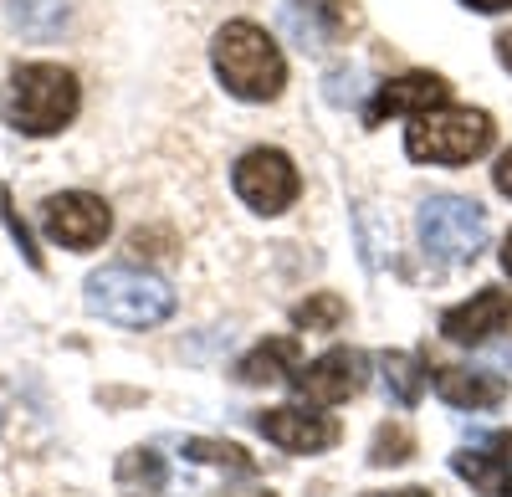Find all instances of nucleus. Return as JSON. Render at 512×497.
Returning a JSON list of instances; mask_svg holds the SVG:
<instances>
[{"mask_svg": "<svg viewBox=\"0 0 512 497\" xmlns=\"http://www.w3.org/2000/svg\"><path fill=\"white\" fill-rule=\"evenodd\" d=\"M118 492L123 497H159L164 482H169V467L154 446H134V451H123L118 457V472H113Z\"/></svg>", "mask_w": 512, "mask_h": 497, "instance_id": "nucleus-15", "label": "nucleus"}, {"mask_svg": "<svg viewBox=\"0 0 512 497\" xmlns=\"http://www.w3.org/2000/svg\"><path fill=\"white\" fill-rule=\"evenodd\" d=\"M185 457H190V462H205V467H231V472H256V462L246 457V451H241L236 441H205V436H195V441H185Z\"/></svg>", "mask_w": 512, "mask_h": 497, "instance_id": "nucleus-19", "label": "nucleus"}, {"mask_svg": "<svg viewBox=\"0 0 512 497\" xmlns=\"http://www.w3.org/2000/svg\"><path fill=\"white\" fill-rule=\"evenodd\" d=\"M0 226L11 231V241H16V252L26 257V267H36L41 272V252H36V236H31V226L16 216V205H11V190L0 185Z\"/></svg>", "mask_w": 512, "mask_h": 497, "instance_id": "nucleus-21", "label": "nucleus"}, {"mask_svg": "<svg viewBox=\"0 0 512 497\" xmlns=\"http://www.w3.org/2000/svg\"><path fill=\"white\" fill-rule=\"evenodd\" d=\"M379 369H384V390H390L395 405H415L425 395V385H431V364L420 354H384Z\"/></svg>", "mask_w": 512, "mask_h": 497, "instance_id": "nucleus-17", "label": "nucleus"}, {"mask_svg": "<svg viewBox=\"0 0 512 497\" xmlns=\"http://www.w3.org/2000/svg\"><path fill=\"white\" fill-rule=\"evenodd\" d=\"M77 103H82V88L77 77L57 62H26L11 72L6 93H0V113H6L11 129L31 134V139H47L57 129L77 118Z\"/></svg>", "mask_w": 512, "mask_h": 497, "instance_id": "nucleus-2", "label": "nucleus"}, {"mask_svg": "<svg viewBox=\"0 0 512 497\" xmlns=\"http://www.w3.org/2000/svg\"><path fill=\"white\" fill-rule=\"evenodd\" d=\"M364 497H436L431 487H400V492H364Z\"/></svg>", "mask_w": 512, "mask_h": 497, "instance_id": "nucleus-24", "label": "nucleus"}, {"mask_svg": "<svg viewBox=\"0 0 512 497\" xmlns=\"http://www.w3.org/2000/svg\"><path fill=\"white\" fill-rule=\"evenodd\" d=\"M236 497H277V492H236Z\"/></svg>", "mask_w": 512, "mask_h": 497, "instance_id": "nucleus-27", "label": "nucleus"}, {"mask_svg": "<svg viewBox=\"0 0 512 497\" xmlns=\"http://www.w3.org/2000/svg\"><path fill=\"white\" fill-rule=\"evenodd\" d=\"M451 98V82L441 72H400L390 82H379L369 108H364V123H384V118H400V113H436L446 108Z\"/></svg>", "mask_w": 512, "mask_h": 497, "instance_id": "nucleus-9", "label": "nucleus"}, {"mask_svg": "<svg viewBox=\"0 0 512 497\" xmlns=\"http://www.w3.org/2000/svg\"><path fill=\"white\" fill-rule=\"evenodd\" d=\"M451 472L472 482L482 497H512V431H497L482 446H461L451 457Z\"/></svg>", "mask_w": 512, "mask_h": 497, "instance_id": "nucleus-12", "label": "nucleus"}, {"mask_svg": "<svg viewBox=\"0 0 512 497\" xmlns=\"http://www.w3.org/2000/svg\"><path fill=\"white\" fill-rule=\"evenodd\" d=\"M497 129L482 108H436L420 113L405 134V154L420 164H472L492 149Z\"/></svg>", "mask_w": 512, "mask_h": 497, "instance_id": "nucleus-4", "label": "nucleus"}, {"mask_svg": "<svg viewBox=\"0 0 512 497\" xmlns=\"http://www.w3.org/2000/svg\"><path fill=\"white\" fill-rule=\"evenodd\" d=\"M210 67L226 82V93L241 103H272L287 82V62L277 52V41L251 26V21H231L210 41Z\"/></svg>", "mask_w": 512, "mask_h": 497, "instance_id": "nucleus-1", "label": "nucleus"}, {"mask_svg": "<svg viewBox=\"0 0 512 497\" xmlns=\"http://www.w3.org/2000/svg\"><path fill=\"white\" fill-rule=\"evenodd\" d=\"M292 390H297V400H308V405H344L349 395L364 390V354H354V349H328V354H318L308 369H297Z\"/></svg>", "mask_w": 512, "mask_h": 497, "instance_id": "nucleus-8", "label": "nucleus"}, {"mask_svg": "<svg viewBox=\"0 0 512 497\" xmlns=\"http://www.w3.org/2000/svg\"><path fill=\"white\" fill-rule=\"evenodd\" d=\"M502 272L512 277V231H507V241H502Z\"/></svg>", "mask_w": 512, "mask_h": 497, "instance_id": "nucleus-26", "label": "nucleus"}, {"mask_svg": "<svg viewBox=\"0 0 512 497\" xmlns=\"http://www.w3.org/2000/svg\"><path fill=\"white\" fill-rule=\"evenodd\" d=\"M436 395L456 410H497L507 400V380L497 369H477V364H441Z\"/></svg>", "mask_w": 512, "mask_h": 497, "instance_id": "nucleus-13", "label": "nucleus"}, {"mask_svg": "<svg viewBox=\"0 0 512 497\" xmlns=\"http://www.w3.org/2000/svg\"><path fill=\"white\" fill-rule=\"evenodd\" d=\"M231 180H236V195L251 205V211H262V216H282L287 205L297 200V190H303V175H297V164L282 149L241 154Z\"/></svg>", "mask_w": 512, "mask_h": 497, "instance_id": "nucleus-6", "label": "nucleus"}, {"mask_svg": "<svg viewBox=\"0 0 512 497\" xmlns=\"http://www.w3.org/2000/svg\"><path fill=\"white\" fill-rule=\"evenodd\" d=\"M492 185H497V190H502V195L512 200V149H507V154L497 159V170H492Z\"/></svg>", "mask_w": 512, "mask_h": 497, "instance_id": "nucleus-22", "label": "nucleus"}, {"mask_svg": "<svg viewBox=\"0 0 512 497\" xmlns=\"http://www.w3.org/2000/svg\"><path fill=\"white\" fill-rule=\"evenodd\" d=\"M251 426L262 431L272 446L297 451V457H313V451L338 446V421L313 416V410H303V405H272V410H256Z\"/></svg>", "mask_w": 512, "mask_h": 497, "instance_id": "nucleus-10", "label": "nucleus"}, {"mask_svg": "<svg viewBox=\"0 0 512 497\" xmlns=\"http://www.w3.org/2000/svg\"><path fill=\"white\" fill-rule=\"evenodd\" d=\"M303 359V349H297V339H267V344H256L241 364H236V380L241 385H277V380H292L297 364Z\"/></svg>", "mask_w": 512, "mask_h": 497, "instance_id": "nucleus-14", "label": "nucleus"}, {"mask_svg": "<svg viewBox=\"0 0 512 497\" xmlns=\"http://www.w3.org/2000/svg\"><path fill=\"white\" fill-rule=\"evenodd\" d=\"M82 303H88L93 318H108L118 328H154L175 313L169 282H159L154 272H139V267H98L82 282Z\"/></svg>", "mask_w": 512, "mask_h": 497, "instance_id": "nucleus-3", "label": "nucleus"}, {"mask_svg": "<svg viewBox=\"0 0 512 497\" xmlns=\"http://www.w3.org/2000/svg\"><path fill=\"white\" fill-rule=\"evenodd\" d=\"M16 36L26 41H52L62 26H67V0H11L6 6Z\"/></svg>", "mask_w": 512, "mask_h": 497, "instance_id": "nucleus-16", "label": "nucleus"}, {"mask_svg": "<svg viewBox=\"0 0 512 497\" xmlns=\"http://www.w3.org/2000/svg\"><path fill=\"white\" fill-rule=\"evenodd\" d=\"M497 57H502V67L512 72V31H502V36H497Z\"/></svg>", "mask_w": 512, "mask_h": 497, "instance_id": "nucleus-25", "label": "nucleus"}, {"mask_svg": "<svg viewBox=\"0 0 512 497\" xmlns=\"http://www.w3.org/2000/svg\"><path fill=\"white\" fill-rule=\"evenodd\" d=\"M461 6H472L482 16H497V11H512V0H461Z\"/></svg>", "mask_w": 512, "mask_h": 497, "instance_id": "nucleus-23", "label": "nucleus"}, {"mask_svg": "<svg viewBox=\"0 0 512 497\" xmlns=\"http://www.w3.org/2000/svg\"><path fill=\"white\" fill-rule=\"evenodd\" d=\"M41 226H47L52 241L72 246V252H93V246H103V236L113 231V211H108L103 195L62 190L41 205Z\"/></svg>", "mask_w": 512, "mask_h": 497, "instance_id": "nucleus-7", "label": "nucleus"}, {"mask_svg": "<svg viewBox=\"0 0 512 497\" xmlns=\"http://www.w3.org/2000/svg\"><path fill=\"white\" fill-rule=\"evenodd\" d=\"M507 328H512V293H502V287H482L472 303H456L441 313V334L451 344H492Z\"/></svg>", "mask_w": 512, "mask_h": 497, "instance_id": "nucleus-11", "label": "nucleus"}, {"mask_svg": "<svg viewBox=\"0 0 512 497\" xmlns=\"http://www.w3.org/2000/svg\"><path fill=\"white\" fill-rule=\"evenodd\" d=\"M344 318H349V303L338 298V293H313L308 303L292 308V323L308 328V334H333V328L344 323Z\"/></svg>", "mask_w": 512, "mask_h": 497, "instance_id": "nucleus-18", "label": "nucleus"}, {"mask_svg": "<svg viewBox=\"0 0 512 497\" xmlns=\"http://www.w3.org/2000/svg\"><path fill=\"white\" fill-rule=\"evenodd\" d=\"M415 231L436 262H477L487 246V211L466 195H431L415 216Z\"/></svg>", "mask_w": 512, "mask_h": 497, "instance_id": "nucleus-5", "label": "nucleus"}, {"mask_svg": "<svg viewBox=\"0 0 512 497\" xmlns=\"http://www.w3.org/2000/svg\"><path fill=\"white\" fill-rule=\"evenodd\" d=\"M410 457H415V436H410L400 421H390V426L374 431V446H369V462H374V467H400V462H410Z\"/></svg>", "mask_w": 512, "mask_h": 497, "instance_id": "nucleus-20", "label": "nucleus"}]
</instances>
